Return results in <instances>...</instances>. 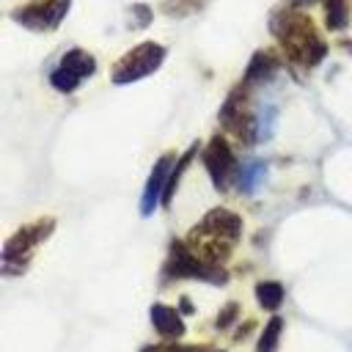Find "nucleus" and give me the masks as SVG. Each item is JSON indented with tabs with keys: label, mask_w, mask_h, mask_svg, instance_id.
I'll list each match as a JSON object with an SVG mask.
<instances>
[{
	"label": "nucleus",
	"mask_w": 352,
	"mask_h": 352,
	"mask_svg": "<svg viewBox=\"0 0 352 352\" xmlns=\"http://www.w3.org/2000/svg\"><path fill=\"white\" fill-rule=\"evenodd\" d=\"M52 226H55V223L47 217V220H38V223H33V226L19 228V231L6 242V250H3V267L8 270L14 261H19V264L25 267L28 258H30V250H33L38 242H44V239L50 236Z\"/></svg>",
	"instance_id": "5"
},
{
	"label": "nucleus",
	"mask_w": 352,
	"mask_h": 352,
	"mask_svg": "<svg viewBox=\"0 0 352 352\" xmlns=\"http://www.w3.org/2000/svg\"><path fill=\"white\" fill-rule=\"evenodd\" d=\"M280 330H283V319L280 316H272L258 338V352H278V338H280Z\"/></svg>",
	"instance_id": "15"
},
{
	"label": "nucleus",
	"mask_w": 352,
	"mask_h": 352,
	"mask_svg": "<svg viewBox=\"0 0 352 352\" xmlns=\"http://www.w3.org/2000/svg\"><path fill=\"white\" fill-rule=\"evenodd\" d=\"M324 19H327V28H330V30H344V28H346V22H349L346 0H327Z\"/></svg>",
	"instance_id": "14"
},
{
	"label": "nucleus",
	"mask_w": 352,
	"mask_h": 352,
	"mask_svg": "<svg viewBox=\"0 0 352 352\" xmlns=\"http://www.w3.org/2000/svg\"><path fill=\"white\" fill-rule=\"evenodd\" d=\"M50 82H52V88H55V91H60V94H72L82 80H80V77H74L72 72H66L63 66H58V69L50 74Z\"/></svg>",
	"instance_id": "16"
},
{
	"label": "nucleus",
	"mask_w": 352,
	"mask_h": 352,
	"mask_svg": "<svg viewBox=\"0 0 352 352\" xmlns=\"http://www.w3.org/2000/svg\"><path fill=\"white\" fill-rule=\"evenodd\" d=\"M308 3H311V0H308Z\"/></svg>",
	"instance_id": "19"
},
{
	"label": "nucleus",
	"mask_w": 352,
	"mask_h": 352,
	"mask_svg": "<svg viewBox=\"0 0 352 352\" xmlns=\"http://www.w3.org/2000/svg\"><path fill=\"white\" fill-rule=\"evenodd\" d=\"M151 324L160 336H168V338H179L184 333V324L176 314V308L170 305H162V302H154L151 305Z\"/></svg>",
	"instance_id": "8"
},
{
	"label": "nucleus",
	"mask_w": 352,
	"mask_h": 352,
	"mask_svg": "<svg viewBox=\"0 0 352 352\" xmlns=\"http://www.w3.org/2000/svg\"><path fill=\"white\" fill-rule=\"evenodd\" d=\"M69 3L72 0H41V3H30V6H22L11 14L14 22H19L22 28H30V30H55L63 16L69 14Z\"/></svg>",
	"instance_id": "4"
},
{
	"label": "nucleus",
	"mask_w": 352,
	"mask_h": 352,
	"mask_svg": "<svg viewBox=\"0 0 352 352\" xmlns=\"http://www.w3.org/2000/svg\"><path fill=\"white\" fill-rule=\"evenodd\" d=\"M165 60V47L154 44V41H143L138 47H132L126 55H121L113 66V82L116 85H126L135 82L140 77H148L151 72H157Z\"/></svg>",
	"instance_id": "2"
},
{
	"label": "nucleus",
	"mask_w": 352,
	"mask_h": 352,
	"mask_svg": "<svg viewBox=\"0 0 352 352\" xmlns=\"http://www.w3.org/2000/svg\"><path fill=\"white\" fill-rule=\"evenodd\" d=\"M204 165H206V170H209V176H212V182H214V187H228V182L234 179L236 182V160H234V154H231V148H228V143H226V138H212L209 140V146L204 148Z\"/></svg>",
	"instance_id": "6"
},
{
	"label": "nucleus",
	"mask_w": 352,
	"mask_h": 352,
	"mask_svg": "<svg viewBox=\"0 0 352 352\" xmlns=\"http://www.w3.org/2000/svg\"><path fill=\"white\" fill-rule=\"evenodd\" d=\"M264 179H267V162H261V160H248L236 170V187L248 195L256 192L264 184Z\"/></svg>",
	"instance_id": "9"
},
{
	"label": "nucleus",
	"mask_w": 352,
	"mask_h": 352,
	"mask_svg": "<svg viewBox=\"0 0 352 352\" xmlns=\"http://www.w3.org/2000/svg\"><path fill=\"white\" fill-rule=\"evenodd\" d=\"M168 275H176V278H201V280H212V283H223V280H226V272L220 270V264L204 261V258H201L192 248H187L184 242H173V245H170Z\"/></svg>",
	"instance_id": "3"
},
{
	"label": "nucleus",
	"mask_w": 352,
	"mask_h": 352,
	"mask_svg": "<svg viewBox=\"0 0 352 352\" xmlns=\"http://www.w3.org/2000/svg\"><path fill=\"white\" fill-rule=\"evenodd\" d=\"M170 165H173V154H162V157L154 162V168H151V173H148V182H146V187H143V198H140V214H143V217H148V214L157 209V204L162 201L168 176H170V170H173Z\"/></svg>",
	"instance_id": "7"
},
{
	"label": "nucleus",
	"mask_w": 352,
	"mask_h": 352,
	"mask_svg": "<svg viewBox=\"0 0 352 352\" xmlns=\"http://www.w3.org/2000/svg\"><path fill=\"white\" fill-rule=\"evenodd\" d=\"M58 66H63L66 72H72V74L80 77V80H85V77H91V74L96 72V60H94V55H88L85 50H69V52L60 58Z\"/></svg>",
	"instance_id": "10"
},
{
	"label": "nucleus",
	"mask_w": 352,
	"mask_h": 352,
	"mask_svg": "<svg viewBox=\"0 0 352 352\" xmlns=\"http://www.w3.org/2000/svg\"><path fill=\"white\" fill-rule=\"evenodd\" d=\"M256 300H258L261 308L275 311V308H280V302H283V286H280L278 280H261V283L256 286Z\"/></svg>",
	"instance_id": "12"
},
{
	"label": "nucleus",
	"mask_w": 352,
	"mask_h": 352,
	"mask_svg": "<svg viewBox=\"0 0 352 352\" xmlns=\"http://www.w3.org/2000/svg\"><path fill=\"white\" fill-rule=\"evenodd\" d=\"M278 69V60L270 55V52H256L248 63V72H245V82H261V80H270L272 72Z\"/></svg>",
	"instance_id": "11"
},
{
	"label": "nucleus",
	"mask_w": 352,
	"mask_h": 352,
	"mask_svg": "<svg viewBox=\"0 0 352 352\" xmlns=\"http://www.w3.org/2000/svg\"><path fill=\"white\" fill-rule=\"evenodd\" d=\"M234 314H236V305H234V302H231V305H226L223 316H217V327H226V324L234 319Z\"/></svg>",
	"instance_id": "18"
},
{
	"label": "nucleus",
	"mask_w": 352,
	"mask_h": 352,
	"mask_svg": "<svg viewBox=\"0 0 352 352\" xmlns=\"http://www.w3.org/2000/svg\"><path fill=\"white\" fill-rule=\"evenodd\" d=\"M275 107L272 104H264L256 116H253V129H256V140H270L272 138V129H275Z\"/></svg>",
	"instance_id": "13"
},
{
	"label": "nucleus",
	"mask_w": 352,
	"mask_h": 352,
	"mask_svg": "<svg viewBox=\"0 0 352 352\" xmlns=\"http://www.w3.org/2000/svg\"><path fill=\"white\" fill-rule=\"evenodd\" d=\"M132 14L138 16V28L148 25V19H151V14H148V8H146V6H132Z\"/></svg>",
	"instance_id": "17"
},
{
	"label": "nucleus",
	"mask_w": 352,
	"mask_h": 352,
	"mask_svg": "<svg viewBox=\"0 0 352 352\" xmlns=\"http://www.w3.org/2000/svg\"><path fill=\"white\" fill-rule=\"evenodd\" d=\"M272 36L280 41V47L302 66H316L327 47L314 30V22L300 11H280L272 16Z\"/></svg>",
	"instance_id": "1"
}]
</instances>
